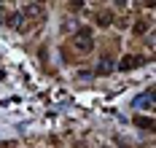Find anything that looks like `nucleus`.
<instances>
[{
	"label": "nucleus",
	"mask_w": 156,
	"mask_h": 148,
	"mask_svg": "<svg viewBox=\"0 0 156 148\" xmlns=\"http://www.w3.org/2000/svg\"><path fill=\"white\" fill-rule=\"evenodd\" d=\"M135 124H140V127H145V129H151V127H154V121H151V118H135Z\"/></svg>",
	"instance_id": "6"
},
{
	"label": "nucleus",
	"mask_w": 156,
	"mask_h": 148,
	"mask_svg": "<svg viewBox=\"0 0 156 148\" xmlns=\"http://www.w3.org/2000/svg\"><path fill=\"white\" fill-rule=\"evenodd\" d=\"M137 62H140V59H135V57H124V59H121V65H119V67H121V70H129V67H135Z\"/></svg>",
	"instance_id": "4"
},
{
	"label": "nucleus",
	"mask_w": 156,
	"mask_h": 148,
	"mask_svg": "<svg viewBox=\"0 0 156 148\" xmlns=\"http://www.w3.org/2000/svg\"><path fill=\"white\" fill-rule=\"evenodd\" d=\"M73 46H76L78 51H92V46H94L92 30H89V27H83V30H78V33L73 35Z\"/></svg>",
	"instance_id": "1"
},
{
	"label": "nucleus",
	"mask_w": 156,
	"mask_h": 148,
	"mask_svg": "<svg viewBox=\"0 0 156 148\" xmlns=\"http://www.w3.org/2000/svg\"><path fill=\"white\" fill-rule=\"evenodd\" d=\"M81 5H83V0H70V8L73 11H81Z\"/></svg>",
	"instance_id": "7"
},
{
	"label": "nucleus",
	"mask_w": 156,
	"mask_h": 148,
	"mask_svg": "<svg viewBox=\"0 0 156 148\" xmlns=\"http://www.w3.org/2000/svg\"><path fill=\"white\" fill-rule=\"evenodd\" d=\"M97 22H100L102 27H108V24H110V14H108V11H102V14L97 16Z\"/></svg>",
	"instance_id": "5"
},
{
	"label": "nucleus",
	"mask_w": 156,
	"mask_h": 148,
	"mask_svg": "<svg viewBox=\"0 0 156 148\" xmlns=\"http://www.w3.org/2000/svg\"><path fill=\"white\" fill-rule=\"evenodd\" d=\"M110 70H113V59H110V57H102L100 65H97V73H100V76H108Z\"/></svg>",
	"instance_id": "2"
},
{
	"label": "nucleus",
	"mask_w": 156,
	"mask_h": 148,
	"mask_svg": "<svg viewBox=\"0 0 156 148\" xmlns=\"http://www.w3.org/2000/svg\"><path fill=\"white\" fill-rule=\"evenodd\" d=\"M5 24H8V27H16V30H19V27H22V14H8Z\"/></svg>",
	"instance_id": "3"
},
{
	"label": "nucleus",
	"mask_w": 156,
	"mask_h": 148,
	"mask_svg": "<svg viewBox=\"0 0 156 148\" xmlns=\"http://www.w3.org/2000/svg\"><path fill=\"white\" fill-rule=\"evenodd\" d=\"M143 33H145V24L137 22V24H135V35H143Z\"/></svg>",
	"instance_id": "8"
}]
</instances>
